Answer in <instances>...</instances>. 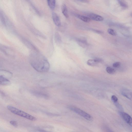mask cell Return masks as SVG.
Wrapping results in <instances>:
<instances>
[{"label": "cell", "mask_w": 132, "mask_h": 132, "mask_svg": "<svg viewBox=\"0 0 132 132\" xmlns=\"http://www.w3.org/2000/svg\"><path fill=\"white\" fill-rule=\"evenodd\" d=\"M106 70L108 73L111 74H114L115 72V70L114 69L109 67H107Z\"/></svg>", "instance_id": "cell-14"}, {"label": "cell", "mask_w": 132, "mask_h": 132, "mask_svg": "<svg viewBox=\"0 0 132 132\" xmlns=\"http://www.w3.org/2000/svg\"><path fill=\"white\" fill-rule=\"evenodd\" d=\"M30 62L32 67L38 72H46L50 68V64L47 60L41 56L33 55L31 57Z\"/></svg>", "instance_id": "cell-1"}, {"label": "cell", "mask_w": 132, "mask_h": 132, "mask_svg": "<svg viewBox=\"0 0 132 132\" xmlns=\"http://www.w3.org/2000/svg\"><path fill=\"white\" fill-rule=\"evenodd\" d=\"M121 94L127 98L131 100L132 98V93L129 90L127 89L124 88L121 90Z\"/></svg>", "instance_id": "cell-5"}, {"label": "cell", "mask_w": 132, "mask_h": 132, "mask_svg": "<svg viewBox=\"0 0 132 132\" xmlns=\"http://www.w3.org/2000/svg\"><path fill=\"white\" fill-rule=\"evenodd\" d=\"M102 61V60L100 59H89L87 61V64L88 65L94 66L97 65L98 63Z\"/></svg>", "instance_id": "cell-8"}, {"label": "cell", "mask_w": 132, "mask_h": 132, "mask_svg": "<svg viewBox=\"0 0 132 132\" xmlns=\"http://www.w3.org/2000/svg\"><path fill=\"white\" fill-rule=\"evenodd\" d=\"M52 17L54 24L57 26H60L61 25V22L60 18L57 14L55 12H53Z\"/></svg>", "instance_id": "cell-7"}, {"label": "cell", "mask_w": 132, "mask_h": 132, "mask_svg": "<svg viewBox=\"0 0 132 132\" xmlns=\"http://www.w3.org/2000/svg\"><path fill=\"white\" fill-rule=\"evenodd\" d=\"M33 94L36 96H39L40 97L44 98H47V95L43 93L35 91L33 92Z\"/></svg>", "instance_id": "cell-13"}, {"label": "cell", "mask_w": 132, "mask_h": 132, "mask_svg": "<svg viewBox=\"0 0 132 132\" xmlns=\"http://www.w3.org/2000/svg\"><path fill=\"white\" fill-rule=\"evenodd\" d=\"M89 18L94 21H101L103 20V18L102 16L93 13H90L88 14Z\"/></svg>", "instance_id": "cell-6"}, {"label": "cell", "mask_w": 132, "mask_h": 132, "mask_svg": "<svg viewBox=\"0 0 132 132\" xmlns=\"http://www.w3.org/2000/svg\"><path fill=\"white\" fill-rule=\"evenodd\" d=\"M77 16L79 19L86 22H89L90 21V19L88 17L80 15H77Z\"/></svg>", "instance_id": "cell-11"}, {"label": "cell", "mask_w": 132, "mask_h": 132, "mask_svg": "<svg viewBox=\"0 0 132 132\" xmlns=\"http://www.w3.org/2000/svg\"><path fill=\"white\" fill-rule=\"evenodd\" d=\"M68 108L86 120L92 121L93 120V118L91 115L77 107L72 105H69L68 106Z\"/></svg>", "instance_id": "cell-3"}, {"label": "cell", "mask_w": 132, "mask_h": 132, "mask_svg": "<svg viewBox=\"0 0 132 132\" xmlns=\"http://www.w3.org/2000/svg\"><path fill=\"white\" fill-rule=\"evenodd\" d=\"M62 11L64 16L68 18V9L67 7L65 4H63L61 7Z\"/></svg>", "instance_id": "cell-10"}, {"label": "cell", "mask_w": 132, "mask_h": 132, "mask_svg": "<svg viewBox=\"0 0 132 132\" xmlns=\"http://www.w3.org/2000/svg\"><path fill=\"white\" fill-rule=\"evenodd\" d=\"M55 1L54 0H50L47 1L48 5L50 8L52 10H54L55 5Z\"/></svg>", "instance_id": "cell-12"}, {"label": "cell", "mask_w": 132, "mask_h": 132, "mask_svg": "<svg viewBox=\"0 0 132 132\" xmlns=\"http://www.w3.org/2000/svg\"><path fill=\"white\" fill-rule=\"evenodd\" d=\"M111 99L112 101L114 103L118 102V98L117 97L114 95H113L112 96Z\"/></svg>", "instance_id": "cell-17"}, {"label": "cell", "mask_w": 132, "mask_h": 132, "mask_svg": "<svg viewBox=\"0 0 132 132\" xmlns=\"http://www.w3.org/2000/svg\"><path fill=\"white\" fill-rule=\"evenodd\" d=\"M119 114L125 121L128 124L131 126L132 124V119L131 117L127 113L123 112H120Z\"/></svg>", "instance_id": "cell-4"}, {"label": "cell", "mask_w": 132, "mask_h": 132, "mask_svg": "<svg viewBox=\"0 0 132 132\" xmlns=\"http://www.w3.org/2000/svg\"><path fill=\"white\" fill-rule=\"evenodd\" d=\"M10 123L14 126H17V123L15 121H10Z\"/></svg>", "instance_id": "cell-19"}, {"label": "cell", "mask_w": 132, "mask_h": 132, "mask_svg": "<svg viewBox=\"0 0 132 132\" xmlns=\"http://www.w3.org/2000/svg\"><path fill=\"white\" fill-rule=\"evenodd\" d=\"M107 31L109 34L115 36L117 35V32L116 31L112 29H108Z\"/></svg>", "instance_id": "cell-16"}, {"label": "cell", "mask_w": 132, "mask_h": 132, "mask_svg": "<svg viewBox=\"0 0 132 132\" xmlns=\"http://www.w3.org/2000/svg\"><path fill=\"white\" fill-rule=\"evenodd\" d=\"M118 3L120 5L124 8H126L128 7L127 4L123 1H118Z\"/></svg>", "instance_id": "cell-15"}, {"label": "cell", "mask_w": 132, "mask_h": 132, "mask_svg": "<svg viewBox=\"0 0 132 132\" xmlns=\"http://www.w3.org/2000/svg\"><path fill=\"white\" fill-rule=\"evenodd\" d=\"M10 84V81L3 76L0 75V85H7Z\"/></svg>", "instance_id": "cell-9"}, {"label": "cell", "mask_w": 132, "mask_h": 132, "mask_svg": "<svg viewBox=\"0 0 132 132\" xmlns=\"http://www.w3.org/2000/svg\"><path fill=\"white\" fill-rule=\"evenodd\" d=\"M106 129L107 132H114L110 129L108 127H106Z\"/></svg>", "instance_id": "cell-21"}, {"label": "cell", "mask_w": 132, "mask_h": 132, "mask_svg": "<svg viewBox=\"0 0 132 132\" xmlns=\"http://www.w3.org/2000/svg\"><path fill=\"white\" fill-rule=\"evenodd\" d=\"M34 132H50V131H46L45 130H37L35 131H34Z\"/></svg>", "instance_id": "cell-20"}, {"label": "cell", "mask_w": 132, "mask_h": 132, "mask_svg": "<svg viewBox=\"0 0 132 132\" xmlns=\"http://www.w3.org/2000/svg\"><path fill=\"white\" fill-rule=\"evenodd\" d=\"M7 108L11 112L16 115L31 120H36V118L35 117L13 106L8 105Z\"/></svg>", "instance_id": "cell-2"}, {"label": "cell", "mask_w": 132, "mask_h": 132, "mask_svg": "<svg viewBox=\"0 0 132 132\" xmlns=\"http://www.w3.org/2000/svg\"><path fill=\"white\" fill-rule=\"evenodd\" d=\"M121 65L120 63L119 62H116L113 64V66L115 68H118Z\"/></svg>", "instance_id": "cell-18"}]
</instances>
